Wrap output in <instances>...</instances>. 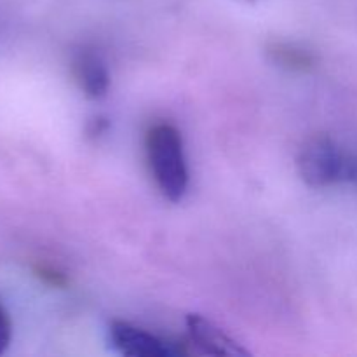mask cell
Listing matches in <instances>:
<instances>
[{
  "label": "cell",
  "instance_id": "cell-1",
  "mask_svg": "<svg viewBox=\"0 0 357 357\" xmlns=\"http://www.w3.org/2000/svg\"><path fill=\"white\" fill-rule=\"evenodd\" d=\"M145 149L160 194L171 202L181 201L188 187V169L180 131L169 122H157L146 131Z\"/></svg>",
  "mask_w": 357,
  "mask_h": 357
},
{
  "label": "cell",
  "instance_id": "cell-2",
  "mask_svg": "<svg viewBox=\"0 0 357 357\" xmlns=\"http://www.w3.org/2000/svg\"><path fill=\"white\" fill-rule=\"evenodd\" d=\"M352 155H347L330 136L316 135L307 139L296 157L302 180L310 187H330L349 180Z\"/></svg>",
  "mask_w": 357,
  "mask_h": 357
},
{
  "label": "cell",
  "instance_id": "cell-3",
  "mask_svg": "<svg viewBox=\"0 0 357 357\" xmlns=\"http://www.w3.org/2000/svg\"><path fill=\"white\" fill-rule=\"evenodd\" d=\"M112 347L122 356L131 357H178L187 356L185 345L166 340L143 328L132 326L124 321H114L108 328Z\"/></svg>",
  "mask_w": 357,
  "mask_h": 357
},
{
  "label": "cell",
  "instance_id": "cell-4",
  "mask_svg": "<svg viewBox=\"0 0 357 357\" xmlns=\"http://www.w3.org/2000/svg\"><path fill=\"white\" fill-rule=\"evenodd\" d=\"M72 73L79 89L89 100H100L108 93L110 73L107 63L93 47H80L73 52Z\"/></svg>",
  "mask_w": 357,
  "mask_h": 357
},
{
  "label": "cell",
  "instance_id": "cell-5",
  "mask_svg": "<svg viewBox=\"0 0 357 357\" xmlns=\"http://www.w3.org/2000/svg\"><path fill=\"white\" fill-rule=\"evenodd\" d=\"M187 331L190 344L201 354L211 356H248L250 352L237 344L232 337L216 326L213 321L206 319L199 314H190L187 317Z\"/></svg>",
  "mask_w": 357,
  "mask_h": 357
},
{
  "label": "cell",
  "instance_id": "cell-6",
  "mask_svg": "<svg viewBox=\"0 0 357 357\" xmlns=\"http://www.w3.org/2000/svg\"><path fill=\"white\" fill-rule=\"evenodd\" d=\"M267 56L274 65L289 72H310L316 66V56L302 45L282 40H272L267 44Z\"/></svg>",
  "mask_w": 357,
  "mask_h": 357
},
{
  "label": "cell",
  "instance_id": "cell-7",
  "mask_svg": "<svg viewBox=\"0 0 357 357\" xmlns=\"http://www.w3.org/2000/svg\"><path fill=\"white\" fill-rule=\"evenodd\" d=\"M33 274L37 275L44 284L52 286V288H65V286L68 284V278H66L65 272L59 271L54 265L40 264V261H38L33 267Z\"/></svg>",
  "mask_w": 357,
  "mask_h": 357
},
{
  "label": "cell",
  "instance_id": "cell-8",
  "mask_svg": "<svg viewBox=\"0 0 357 357\" xmlns=\"http://www.w3.org/2000/svg\"><path fill=\"white\" fill-rule=\"evenodd\" d=\"M10 338H13V323L6 307L0 302V356L9 349Z\"/></svg>",
  "mask_w": 357,
  "mask_h": 357
},
{
  "label": "cell",
  "instance_id": "cell-9",
  "mask_svg": "<svg viewBox=\"0 0 357 357\" xmlns=\"http://www.w3.org/2000/svg\"><path fill=\"white\" fill-rule=\"evenodd\" d=\"M108 128V122L107 119L103 117H96L91 121L89 128H87V136H91V138H96V136H101L105 131H107Z\"/></svg>",
  "mask_w": 357,
  "mask_h": 357
},
{
  "label": "cell",
  "instance_id": "cell-10",
  "mask_svg": "<svg viewBox=\"0 0 357 357\" xmlns=\"http://www.w3.org/2000/svg\"><path fill=\"white\" fill-rule=\"evenodd\" d=\"M351 183L357 185V157H352V162H351V169H349V180Z\"/></svg>",
  "mask_w": 357,
  "mask_h": 357
}]
</instances>
